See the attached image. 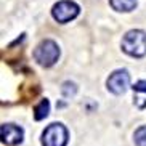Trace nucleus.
I'll return each instance as SVG.
<instances>
[{
	"label": "nucleus",
	"instance_id": "1",
	"mask_svg": "<svg viewBox=\"0 0 146 146\" xmlns=\"http://www.w3.org/2000/svg\"><path fill=\"white\" fill-rule=\"evenodd\" d=\"M122 50L133 58H141L146 55V32L140 29H132L122 39Z\"/></svg>",
	"mask_w": 146,
	"mask_h": 146
},
{
	"label": "nucleus",
	"instance_id": "2",
	"mask_svg": "<svg viewBox=\"0 0 146 146\" xmlns=\"http://www.w3.org/2000/svg\"><path fill=\"white\" fill-rule=\"evenodd\" d=\"M58 58H60V47L50 39L42 40L34 50V60L43 68L53 66L58 61Z\"/></svg>",
	"mask_w": 146,
	"mask_h": 146
},
{
	"label": "nucleus",
	"instance_id": "3",
	"mask_svg": "<svg viewBox=\"0 0 146 146\" xmlns=\"http://www.w3.org/2000/svg\"><path fill=\"white\" fill-rule=\"evenodd\" d=\"M79 13H80V7L72 0H61V2L53 5L52 8V16L60 24H66V23L72 21L74 18L79 16Z\"/></svg>",
	"mask_w": 146,
	"mask_h": 146
},
{
	"label": "nucleus",
	"instance_id": "4",
	"mask_svg": "<svg viewBox=\"0 0 146 146\" xmlns=\"http://www.w3.org/2000/svg\"><path fill=\"white\" fill-rule=\"evenodd\" d=\"M68 130L63 124H50L42 133V146H66L68 145Z\"/></svg>",
	"mask_w": 146,
	"mask_h": 146
},
{
	"label": "nucleus",
	"instance_id": "5",
	"mask_svg": "<svg viewBox=\"0 0 146 146\" xmlns=\"http://www.w3.org/2000/svg\"><path fill=\"white\" fill-rule=\"evenodd\" d=\"M130 85V74L127 69H116L106 80L108 90L114 95H124Z\"/></svg>",
	"mask_w": 146,
	"mask_h": 146
},
{
	"label": "nucleus",
	"instance_id": "6",
	"mask_svg": "<svg viewBox=\"0 0 146 146\" xmlns=\"http://www.w3.org/2000/svg\"><path fill=\"white\" fill-rule=\"evenodd\" d=\"M0 137H2V141L8 146H15L19 145L23 141V137H24V132L19 125L16 124H3L0 127Z\"/></svg>",
	"mask_w": 146,
	"mask_h": 146
},
{
	"label": "nucleus",
	"instance_id": "7",
	"mask_svg": "<svg viewBox=\"0 0 146 146\" xmlns=\"http://www.w3.org/2000/svg\"><path fill=\"white\" fill-rule=\"evenodd\" d=\"M112 10L120 11V13H129L137 7V0H109Z\"/></svg>",
	"mask_w": 146,
	"mask_h": 146
},
{
	"label": "nucleus",
	"instance_id": "8",
	"mask_svg": "<svg viewBox=\"0 0 146 146\" xmlns=\"http://www.w3.org/2000/svg\"><path fill=\"white\" fill-rule=\"evenodd\" d=\"M48 112H50V101L48 100H42L34 109V117L35 120H42L48 116Z\"/></svg>",
	"mask_w": 146,
	"mask_h": 146
},
{
	"label": "nucleus",
	"instance_id": "9",
	"mask_svg": "<svg viewBox=\"0 0 146 146\" xmlns=\"http://www.w3.org/2000/svg\"><path fill=\"white\" fill-rule=\"evenodd\" d=\"M133 140H135V145L137 146H146V125H141L140 129L135 130Z\"/></svg>",
	"mask_w": 146,
	"mask_h": 146
},
{
	"label": "nucleus",
	"instance_id": "10",
	"mask_svg": "<svg viewBox=\"0 0 146 146\" xmlns=\"http://www.w3.org/2000/svg\"><path fill=\"white\" fill-rule=\"evenodd\" d=\"M76 93H77V85L74 82H64L63 84V95H64L66 98H71Z\"/></svg>",
	"mask_w": 146,
	"mask_h": 146
},
{
	"label": "nucleus",
	"instance_id": "11",
	"mask_svg": "<svg viewBox=\"0 0 146 146\" xmlns=\"http://www.w3.org/2000/svg\"><path fill=\"white\" fill-rule=\"evenodd\" d=\"M132 88L137 92V93H146V80H138Z\"/></svg>",
	"mask_w": 146,
	"mask_h": 146
}]
</instances>
